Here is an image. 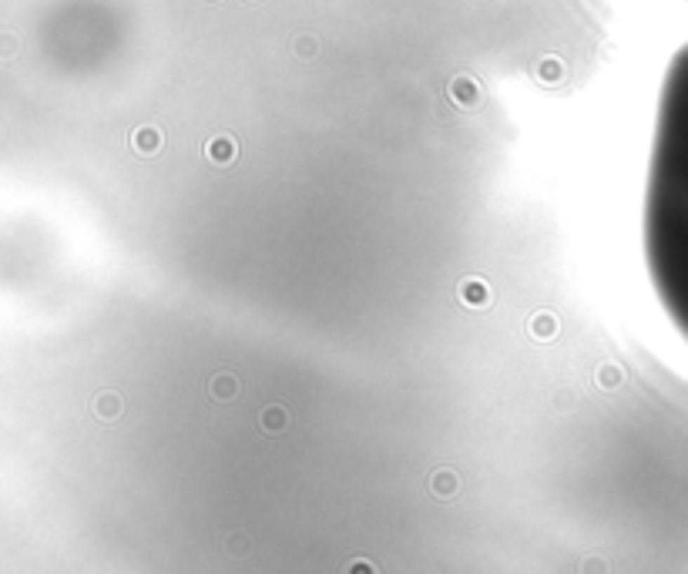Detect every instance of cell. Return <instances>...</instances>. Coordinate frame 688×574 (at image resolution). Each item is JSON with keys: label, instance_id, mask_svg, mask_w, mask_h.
<instances>
[{"label": "cell", "instance_id": "obj_1", "mask_svg": "<svg viewBox=\"0 0 688 574\" xmlns=\"http://www.w3.org/2000/svg\"><path fill=\"white\" fill-rule=\"evenodd\" d=\"M433 487H437V494H454L457 490V477L454 474H437Z\"/></svg>", "mask_w": 688, "mask_h": 574}, {"label": "cell", "instance_id": "obj_2", "mask_svg": "<svg viewBox=\"0 0 688 574\" xmlns=\"http://www.w3.org/2000/svg\"><path fill=\"white\" fill-rule=\"evenodd\" d=\"M350 571H352V574H376V571H373V568H369V564H366V561H356V564H352Z\"/></svg>", "mask_w": 688, "mask_h": 574}, {"label": "cell", "instance_id": "obj_3", "mask_svg": "<svg viewBox=\"0 0 688 574\" xmlns=\"http://www.w3.org/2000/svg\"><path fill=\"white\" fill-rule=\"evenodd\" d=\"M229 551H245V537H235V541H229Z\"/></svg>", "mask_w": 688, "mask_h": 574}]
</instances>
